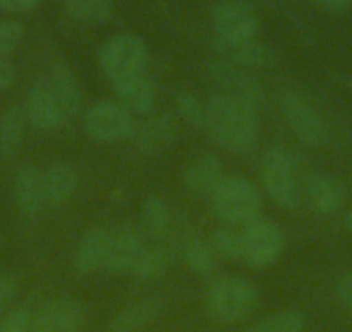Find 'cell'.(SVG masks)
<instances>
[{"label": "cell", "mask_w": 352, "mask_h": 332, "mask_svg": "<svg viewBox=\"0 0 352 332\" xmlns=\"http://www.w3.org/2000/svg\"><path fill=\"white\" fill-rule=\"evenodd\" d=\"M206 127L219 147L245 152L256 142V110L245 101L218 94L206 106Z\"/></svg>", "instance_id": "cell-1"}, {"label": "cell", "mask_w": 352, "mask_h": 332, "mask_svg": "<svg viewBox=\"0 0 352 332\" xmlns=\"http://www.w3.org/2000/svg\"><path fill=\"white\" fill-rule=\"evenodd\" d=\"M259 291L247 279L228 276L218 279L206 296L208 313L219 324H235L256 310Z\"/></svg>", "instance_id": "cell-2"}, {"label": "cell", "mask_w": 352, "mask_h": 332, "mask_svg": "<svg viewBox=\"0 0 352 332\" xmlns=\"http://www.w3.org/2000/svg\"><path fill=\"white\" fill-rule=\"evenodd\" d=\"M212 209L219 220L232 225H247L259 216L261 194L245 177H223L211 194Z\"/></svg>", "instance_id": "cell-3"}, {"label": "cell", "mask_w": 352, "mask_h": 332, "mask_svg": "<svg viewBox=\"0 0 352 332\" xmlns=\"http://www.w3.org/2000/svg\"><path fill=\"white\" fill-rule=\"evenodd\" d=\"M243 260L252 269H268L275 265L285 249V236L273 220L254 218L243 225Z\"/></svg>", "instance_id": "cell-4"}, {"label": "cell", "mask_w": 352, "mask_h": 332, "mask_svg": "<svg viewBox=\"0 0 352 332\" xmlns=\"http://www.w3.org/2000/svg\"><path fill=\"white\" fill-rule=\"evenodd\" d=\"M148 52L145 42L133 33H120L106 40L99 52L102 70L113 81L145 71Z\"/></svg>", "instance_id": "cell-5"}, {"label": "cell", "mask_w": 352, "mask_h": 332, "mask_svg": "<svg viewBox=\"0 0 352 332\" xmlns=\"http://www.w3.org/2000/svg\"><path fill=\"white\" fill-rule=\"evenodd\" d=\"M261 180L275 203L294 208L299 201L294 163L282 149H270L261 161Z\"/></svg>", "instance_id": "cell-6"}, {"label": "cell", "mask_w": 352, "mask_h": 332, "mask_svg": "<svg viewBox=\"0 0 352 332\" xmlns=\"http://www.w3.org/2000/svg\"><path fill=\"white\" fill-rule=\"evenodd\" d=\"M211 19L218 43L247 42L257 32L256 11L243 0H225L212 9Z\"/></svg>", "instance_id": "cell-7"}, {"label": "cell", "mask_w": 352, "mask_h": 332, "mask_svg": "<svg viewBox=\"0 0 352 332\" xmlns=\"http://www.w3.org/2000/svg\"><path fill=\"white\" fill-rule=\"evenodd\" d=\"M85 130L97 142H120L135 134V123L120 104L99 103L85 116Z\"/></svg>", "instance_id": "cell-8"}, {"label": "cell", "mask_w": 352, "mask_h": 332, "mask_svg": "<svg viewBox=\"0 0 352 332\" xmlns=\"http://www.w3.org/2000/svg\"><path fill=\"white\" fill-rule=\"evenodd\" d=\"M87 311L73 298H56L40 308L32 322V332H83Z\"/></svg>", "instance_id": "cell-9"}, {"label": "cell", "mask_w": 352, "mask_h": 332, "mask_svg": "<svg viewBox=\"0 0 352 332\" xmlns=\"http://www.w3.org/2000/svg\"><path fill=\"white\" fill-rule=\"evenodd\" d=\"M282 111L290 130L302 144L316 147L323 144L327 132L314 107L297 92H285L282 97Z\"/></svg>", "instance_id": "cell-10"}, {"label": "cell", "mask_w": 352, "mask_h": 332, "mask_svg": "<svg viewBox=\"0 0 352 332\" xmlns=\"http://www.w3.org/2000/svg\"><path fill=\"white\" fill-rule=\"evenodd\" d=\"M209 73H211L212 81L219 89H223V94L226 96L245 101L252 106L263 101V89H261L259 81L245 68L221 59L209 64Z\"/></svg>", "instance_id": "cell-11"}, {"label": "cell", "mask_w": 352, "mask_h": 332, "mask_svg": "<svg viewBox=\"0 0 352 332\" xmlns=\"http://www.w3.org/2000/svg\"><path fill=\"white\" fill-rule=\"evenodd\" d=\"M144 247V239L137 229L130 225L121 227L109 236L104 269L111 273H131Z\"/></svg>", "instance_id": "cell-12"}, {"label": "cell", "mask_w": 352, "mask_h": 332, "mask_svg": "<svg viewBox=\"0 0 352 332\" xmlns=\"http://www.w3.org/2000/svg\"><path fill=\"white\" fill-rule=\"evenodd\" d=\"M304 189H306V196L311 206L323 215H335L340 211L345 203L344 185L331 174L314 172V174L307 175Z\"/></svg>", "instance_id": "cell-13"}, {"label": "cell", "mask_w": 352, "mask_h": 332, "mask_svg": "<svg viewBox=\"0 0 352 332\" xmlns=\"http://www.w3.org/2000/svg\"><path fill=\"white\" fill-rule=\"evenodd\" d=\"M113 85L114 90H116V96L120 97L121 106L128 113H151L155 104V85L152 78L145 71L113 81Z\"/></svg>", "instance_id": "cell-14"}, {"label": "cell", "mask_w": 352, "mask_h": 332, "mask_svg": "<svg viewBox=\"0 0 352 332\" xmlns=\"http://www.w3.org/2000/svg\"><path fill=\"white\" fill-rule=\"evenodd\" d=\"M26 120L38 130H54L63 121L64 113L50 90L49 83H36L30 89L25 104Z\"/></svg>", "instance_id": "cell-15"}, {"label": "cell", "mask_w": 352, "mask_h": 332, "mask_svg": "<svg viewBox=\"0 0 352 332\" xmlns=\"http://www.w3.org/2000/svg\"><path fill=\"white\" fill-rule=\"evenodd\" d=\"M223 180L221 159L212 152H201L190 159L184 172V182L188 191L199 196H211Z\"/></svg>", "instance_id": "cell-16"}, {"label": "cell", "mask_w": 352, "mask_h": 332, "mask_svg": "<svg viewBox=\"0 0 352 332\" xmlns=\"http://www.w3.org/2000/svg\"><path fill=\"white\" fill-rule=\"evenodd\" d=\"M109 236L111 234L99 225L88 229L83 234L80 244H78L76 255H74V269L78 273L87 276V273L104 269Z\"/></svg>", "instance_id": "cell-17"}, {"label": "cell", "mask_w": 352, "mask_h": 332, "mask_svg": "<svg viewBox=\"0 0 352 332\" xmlns=\"http://www.w3.org/2000/svg\"><path fill=\"white\" fill-rule=\"evenodd\" d=\"M78 175L67 163H54L42 174L43 203L50 208L64 205L76 191Z\"/></svg>", "instance_id": "cell-18"}, {"label": "cell", "mask_w": 352, "mask_h": 332, "mask_svg": "<svg viewBox=\"0 0 352 332\" xmlns=\"http://www.w3.org/2000/svg\"><path fill=\"white\" fill-rule=\"evenodd\" d=\"M178 137V123L171 114H162L148 120L137 132V145L145 154H159L175 144Z\"/></svg>", "instance_id": "cell-19"}, {"label": "cell", "mask_w": 352, "mask_h": 332, "mask_svg": "<svg viewBox=\"0 0 352 332\" xmlns=\"http://www.w3.org/2000/svg\"><path fill=\"white\" fill-rule=\"evenodd\" d=\"M12 196L19 211L25 216L38 215L45 206L42 191V174L33 166H23L16 174Z\"/></svg>", "instance_id": "cell-20"}, {"label": "cell", "mask_w": 352, "mask_h": 332, "mask_svg": "<svg viewBox=\"0 0 352 332\" xmlns=\"http://www.w3.org/2000/svg\"><path fill=\"white\" fill-rule=\"evenodd\" d=\"M49 87L50 90H52L54 96H56L64 116H66V114L74 116V114L80 111L81 107L80 85H78V80L76 76H74V73L66 66V64L64 63L54 64L52 70H50Z\"/></svg>", "instance_id": "cell-21"}, {"label": "cell", "mask_w": 352, "mask_h": 332, "mask_svg": "<svg viewBox=\"0 0 352 332\" xmlns=\"http://www.w3.org/2000/svg\"><path fill=\"white\" fill-rule=\"evenodd\" d=\"M161 300L157 298H147V300L137 301L124 308L111 324L109 332H137L138 329L145 327L148 322L154 320L161 311Z\"/></svg>", "instance_id": "cell-22"}, {"label": "cell", "mask_w": 352, "mask_h": 332, "mask_svg": "<svg viewBox=\"0 0 352 332\" xmlns=\"http://www.w3.org/2000/svg\"><path fill=\"white\" fill-rule=\"evenodd\" d=\"M26 128L25 110L11 106L0 116V154L11 159L21 147L23 135Z\"/></svg>", "instance_id": "cell-23"}, {"label": "cell", "mask_w": 352, "mask_h": 332, "mask_svg": "<svg viewBox=\"0 0 352 332\" xmlns=\"http://www.w3.org/2000/svg\"><path fill=\"white\" fill-rule=\"evenodd\" d=\"M219 50L225 54L230 63L240 68H261L273 61V52L266 45L252 40L240 43H218Z\"/></svg>", "instance_id": "cell-24"}, {"label": "cell", "mask_w": 352, "mask_h": 332, "mask_svg": "<svg viewBox=\"0 0 352 332\" xmlns=\"http://www.w3.org/2000/svg\"><path fill=\"white\" fill-rule=\"evenodd\" d=\"M142 225L145 234L154 240H162L171 227V211L159 196L151 194L142 205Z\"/></svg>", "instance_id": "cell-25"}, {"label": "cell", "mask_w": 352, "mask_h": 332, "mask_svg": "<svg viewBox=\"0 0 352 332\" xmlns=\"http://www.w3.org/2000/svg\"><path fill=\"white\" fill-rule=\"evenodd\" d=\"M169 265H171V255L168 247L162 244L145 246L137 265L131 270V276L137 277L138 280H154L164 276Z\"/></svg>", "instance_id": "cell-26"}, {"label": "cell", "mask_w": 352, "mask_h": 332, "mask_svg": "<svg viewBox=\"0 0 352 332\" xmlns=\"http://www.w3.org/2000/svg\"><path fill=\"white\" fill-rule=\"evenodd\" d=\"M182 251L187 265L194 270L197 276L209 277L216 270L214 251L197 236V234H187L182 244Z\"/></svg>", "instance_id": "cell-27"}, {"label": "cell", "mask_w": 352, "mask_h": 332, "mask_svg": "<svg viewBox=\"0 0 352 332\" xmlns=\"http://www.w3.org/2000/svg\"><path fill=\"white\" fill-rule=\"evenodd\" d=\"M66 6L74 19L90 25L106 23L113 16V0H66Z\"/></svg>", "instance_id": "cell-28"}, {"label": "cell", "mask_w": 352, "mask_h": 332, "mask_svg": "<svg viewBox=\"0 0 352 332\" xmlns=\"http://www.w3.org/2000/svg\"><path fill=\"white\" fill-rule=\"evenodd\" d=\"M304 315L297 310H282L264 317L245 332H302Z\"/></svg>", "instance_id": "cell-29"}, {"label": "cell", "mask_w": 352, "mask_h": 332, "mask_svg": "<svg viewBox=\"0 0 352 332\" xmlns=\"http://www.w3.org/2000/svg\"><path fill=\"white\" fill-rule=\"evenodd\" d=\"M212 251L226 260H243V237L235 229L223 227L212 234Z\"/></svg>", "instance_id": "cell-30"}, {"label": "cell", "mask_w": 352, "mask_h": 332, "mask_svg": "<svg viewBox=\"0 0 352 332\" xmlns=\"http://www.w3.org/2000/svg\"><path fill=\"white\" fill-rule=\"evenodd\" d=\"M176 107L178 113L184 116L187 123L194 127H206V107L202 106L201 101L192 94H180L176 97Z\"/></svg>", "instance_id": "cell-31"}, {"label": "cell", "mask_w": 352, "mask_h": 332, "mask_svg": "<svg viewBox=\"0 0 352 332\" xmlns=\"http://www.w3.org/2000/svg\"><path fill=\"white\" fill-rule=\"evenodd\" d=\"M25 37V26L18 21H0V56H9L18 49Z\"/></svg>", "instance_id": "cell-32"}, {"label": "cell", "mask_w": 352, "mask_h": 332, "mask_svg": "<svg viewBox=\"0 0 352 332\" xmlns=\"http://www.w3.org/2000/svg\"><path fill=\"white\" fill-rule=\"evenodd\" d=\"M30 327H32V318H30L28 310L18 308L2 320L0 332H28Z\"/></svg>", "instance_id": "cell-33"}, {"label": "cell", "mask_w": 352, "mask_h": 332, "mask_svg": "<svg viewBox=\"0 0 352 332\" xmlns=\"http://www.w3.org/2000/svg\"><path fill=\"white\" fill-rule=\"evenodd\" d=\"M16 83V68L8 56H0V90L11 89Z\"/></svg>", "instance_id": "cell-34"}, {"label": "cell", "mask_w": 352, "mask_h": 332, "mask_svg": "<svg viewBox=\"0 0 352 332\" xmlns=\"http://www.w3.org/2000/svg\"><path fill=\"white\" fill-rule=\"evenodd\" d=\"M337 296L338 301L342 303V307L352 313V272L345 273V276L338 280Z\"/></svg>", "instance_id": "cell-35"}, {"label": "cell", "mask_w": 352, "mask_h": 332, "mask_svg": "<svg viewBox=\"0 0 352 332\" xmlns=\"http://www.w3.org/2000/svg\"><path fill=\"white\" fill-rule=\"evenodd\" d=\"M16 289V280L9 276H0V311L8 308V304L11 303L12 298H14Z\"/></svg>", "instance_id": "cell-36"}, {"label": "cell", "mask_w": 352, "mask_h": 332, "mask_svg": "<svg viewBox=\"0 0 352 332\" xmlns=\"http://www.w3.org/2000/svg\"><path fill=\"white\" fill-rule=\"evenodd\" d=\"M40 4V0H0V9L6 12H28Z\"/></svg>", "instance_id": "cell-37"}, {"label": "cell", "mask_w": 352, "mask_h": 332, "mask_svg": "<svg viewBox=\"0 0 352 332\" xmlns=\"http://www.w3.org/2000/svg\"><path fill=\"white\" fill-rule=\"evenodd\" d=\"M314 2L330 11H344L352 6V0H314Z\"/></svg>", "instance_id": "cell-38"}, {"label": "cell", "mask_w": 352, "mask_h": 332, "mask_svg": "<svg viewBox=\"0 0 352 332\" xmlns=\"http://www.w3.org/2000/svg\"><path fill=\"white\" fill-rule=\"evenodd\" d=\"M345 223H347L349 230H351V232H352V211H349L347 218H345Z\"/></svg>", "instance_id": "cell-39"}]
</instances>
